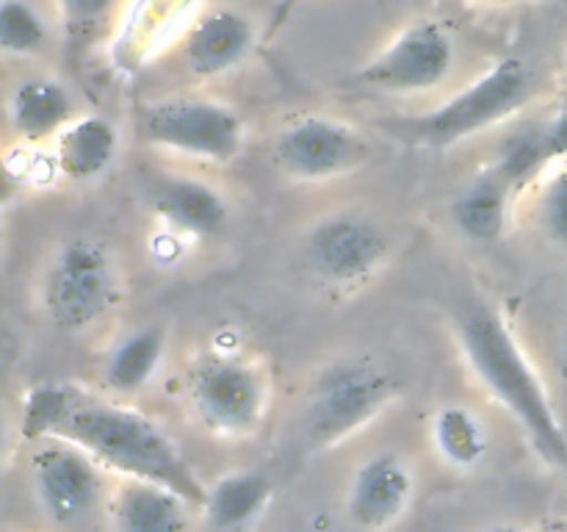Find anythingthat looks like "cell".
<instances>
[{"mask_svg": "<svg viewBox=\"0 0 567 532\" xmlns=\"http://www.w3.org/2000/svg\"><path fill=\"white\" fill-rule=\"evenodd\" d=\"M22 436L28 441L78 443L103 469L175 488L203 508V485L177 443L142 410L100 399L72 382H39L22 399Z\"/></svg>", "mask_w": 567, "mask_h": 532, "instance_id": "obj_1", "label": "cell"}, {"mask_svg": "<svg viewBox=\"0 0 567 532\" xmlns=\"http://www.w3.org/2000/svg\"><path fill=\"white\" fill-rule=\"evenodd\" d=\"M454 336L476 380L507 413H513L537 452L548 463L567 471V432L548 397L546 382L540 380L507 321L487 305H474L457 314Z\"/></svg>", "mask_w": 567, "mask_h": 532, "instance_id": "obj_2", "label": "cell"}, {"mask_svg": "<svg viewBox=\"0 0 567 532\" xmlns=\"http://www.w3.org/2000/svg\"><path fill=\"white\" fill-rule=\"evenodd\" d=\"M532 92L529 66L520 59H502L430 114L402 122V133L424 147H454L524 109Z\"/></svg>", "mask_w": 567, "mask_h": 532, "instance_id": "obj_3", "label": "cell"}, {"mask_svg": "<svg viewBox=\"0 0 567 532\" xmlns=\"http://www.w3.org/2000/svg\"><path fill=\"white\" fill-rule=\"evenodd\" d=\"M188 399L205 430L221 438H249L269 416V371L247 355L208 352L188 371Z\"/></svg>", "mask_w": 567, "mask_h": 532, "instance_id": "obj_4", "label": "cell"}, {"mask_svg": "<svg viewBox=\"0 0 567 532\" xmlns=\"http://www.w3.org/2000/svg\"><path fill=\"white\" fill-rule=\"evenodd\" d=\"M399 397L391 371L369 360L336 364L313 382L305 402V436L313 447H338L380 419Z\"/></svg>", "mask_w": 567, "mask_h": 532, "instance_id": "obj_5", "label": "cell"}, {"mask_svg": "<svg viewBox=\"0 0 567 532\" xmlns=\"http://www.w3.org/2000/svg\"><path fill=\"white\" fill-rule=\"evenodd\" d=\"M138 133L153 147L210 164H230L247 144L241 116L230 105L197 94L147 103L138 114Z\"/></svg>", "mask_w": 567, "mask_h": 532, "instance_id": "obj_6", "label": "cell"}, {"mask_svg": "<svg viewBox=\"0 0 567 532\" xmlns=\"http://www.w3.org/2000/svg\"><path fill=\"white\" fill-rule=\"evenodd\" d=\"M116 269L109 249L92 238H70L53 255L44 275V308L61 330H83L103 319L116 303Z\"/></svg>", "mask_w": 567, "mask_h": 532, "instance_id": "obj_7", "label": "cell"}, {"mask_svg": "<svg viewBox=\"0 0 567 532\" xmlns=\"http://www.w3.org/2000/svg\"><path fill=\"white\" fill-rule=\"evenodd\" d=\"M452 66L454 39L449 28L432 17H419L365 61L352 81L380 94H421L441 86Z\"/></svg>", "mask_w": 567, "mask_h": 532, "instance_id": "obj_8", "label": "cell"}, {"mask_svg": "<svg viewBox=\"0 0 567 532\" xmlns=\"http://www.w3.org/2000/svg\"><path fill=\"white\" fill-rule=\"evenodd\" d=\"M275 164L293 181H336L374 158L369 136L349 122L324 114L293 116L275 139Z\"/></svg>", "mask_w": 567, "mask_h": 532, "instance_id": "obj_9", "label": "cell"}, {"mask_svg": "<svg viewBox=\"0 0 567 532\" xmlns=\"http://www.w3.org/2000/svg\"><path fill=\"white\" fill-rule=\"evenodd\" d=\"M308 266L332 288H354L369 283L391 255V238L382 225L358 211H341L316 222L308 233Z\"/></svg>", "mask_w": 567, "mask_h": 532, "instance_id": "obj_10", "label": "cell"}, {"mask_svg": "<svg viewBox=\"0 0 567 532\" xmlns=\"http://www.w3.org/2000/svg\"><path fill=\"white\" fill-rule=\"evenodd\" d=\"M100 469L78 443L44 438L31 458V485L42 513L59 526L83 524L109 502Z\"/></svg>", "mask_w": 567, "mask_h": 532, "instance_id": "obj_11", "label": "cell"}, {"mask_svg": "<svg viewBox=\"0 0 567 532\" xmlns=\"http://www.w3.org/2000/svg\"><path fill=\"white\" fill-rule=\"evenodd\" d=\"M199 6L203 0H131L109 48L114 70L122 75L142 72L175 39L186 37L199 17Z\"/></svg>", "mask_w": 567, "mask_h": 532, "instance_id": "obj_12", "label": "cell"}, {"mask_svg": "<svg viewBox=\"0 0 567 532\" xmlns=\"http://www.w3.org/2000/svg\"><path fill=\"white\" fill-rule=\"evenodd\" d=\"M255 39L258 31L252 17L230 6L210 9L199 14L183 37V61L192 75L219 78L252 53Z\"/></svg>", "mask_w": 567, "mask_h": 532, "instance_id": "obj_13", "label": "cell"}, {"mask_svg": "<svg viewBox=\"0 0 567 532\" xmlns=\"http://www.w3.org/2000/svg\"><path fill=\"white\" fill-rule=\"evenodd\" d=\"M413 499V471L396 452L365 460L352 477L347 497L349 519L363 530H385L402 519Z\"/></svg>", "mask_w": 567, "mask_h": 532, "instance_id": "obj_14", "label": "cell"}, {"mask_svg": "<svg viewBox=\"0 0 567 532\" xmlns=\"http://www.w3.org/2000/svg\"><path fill=\"white\" fill-rule=\"evenodd\" d=\"M153 211L164 227L186 238H210L230 219L227 197L197 177H166L153 194Z\"/></svg>", "mask_w": 567, "mask_h": 532, "instance_id": "obj_15", "label": "cell"}, {"mask_svg": "<svg viewBox=\"0 0 567 532\" xmlns=\"http://www.w3.org/2000/svg\"><path fill=\"white\" fill-rule=\"evenodd\" d=\"M194 508L175 488L153 480L127 477L109 497V521L122 532H175L188 524Z\"/></svg>", "mask_w": 567, "mask_h": 532, "instance_id": "obj_16", "label": "cell"}, {"mask_svg": "<svg viewBox=\"0 0 567 532\" xmlns=\"http://www.w3.org/2000/svg\"><path fill=\"white\" fill-rule=\"evenodd\" d=\"M120 155V131L100 114L75 116L55 136V170L72 183H86L111 170Z\"/></svg>", "mask_w": 567, "mask_h": 532, "instance_id": "obj_17", "label": "cell"}, {"mask_svg": "<svg viewBox=\"0 0 567 532\" xmlns=\"http://www.w3.org/2000/svg\"><path fill=\"white\" fill-rule=\"evenodd\" d=\"M271 493L275 485L264 471H230L205 491L203 524L208 530H249L269 510Z\"/></svg>", "mask_w": 567, "mask_h": 532, "instance_id": "obj_18", "label": "cell"}, {"mask_svg": "<svg viewBox=\"0 0 567 532\" xmlns=\"http://www.w3.org/2000/svg\"><path fill=\"white\" fill-rule=\"evenodd\" d=\"M515 188L498 175L487 170L465 183L452 200V219L457 231L474 244H493L504 236L509 222V205H513Z\"/></svg>", "mask_w": 567, "mask_h": 532, "instance_id": "obj_19", "label": "cell"}, {"mask_svg": "<svg viewBox=\"0 0 567 532\" xmlns=\"http://www.w3.org/2000/svg\"><path fill=\"white\" fill-rule=\"evenodd\" d=\"M75 120L70 89L55 78H25L9 98V122L17 136L42 142L59 136L66 122Z\"/></svg>", "mask_w": 567, "mask_h": 532, "instance_id": "obj_20", "label": "cell"}, {"mask_svg": "<svg viewBox=\"0 0 567 532\" xmlns=\"http://www.w3.org/2000/svg\"><path fill=\"white\" fill-rule=\"evenodd\" d=\"M166 352V332L164 327H142L131 332L105 358L103 377L105 386L116 393H136L147 386L158 371L161 360Z\"/></svg>", "mask_w": 567, "mask_h": 532, "instance_id": "obj_21", "label": "cell"}, {"mask_svg": "<svg viewBox=\"0 0 567 532\" xmlns=\"http://www.w3.org/2000/svg\"><path fill=\"white\" fill-rule=\"evenodd\" d=\"M432 441L437 452L454 469H474L487 454V432L474 410L463 405H446L432 419Z\"/></svg>", "mask_w": 567, "mask_h": 532, "instance_id": "obj_22", "label": "cell"}, {"mask_svg": "<svg viewBox=\"0 0 567 532\" xmlns=\"http://www.w3.org/2000/svg\"><path fill=\"white\" fill-rule=\"evenodd\" d=\"M551 166V158H548L546 142H543V127H532V131H520L515 136H509L507 142L498 150V158L493 164V170L515 188L529 186L535 177H540L543 172Z\"/></svg>", "mask_w": 567, "mask_h": 532, "instance_id": "obj_23", "label": "cell"}, {"mask_svg": "<svg viewBox=\"0 0 567 532\" xmlns=\"http://www.w3.org/2000/svg\"><path fill=\"white\" fill-rule=\"evenodd\" d=\"M48 22L31 0L0 3V48L9 55H37L48 48Z\"/></svg>", "mask_w": 567, "mask_h": 532, "instance_id": "obj_24", "label": "cell"}, {"mask_svg": "<svg viewBox=\"0 0 567 532\" xmlns=\"http://www.w3.org/2000/svg\"><path fill=\"white\" fill-rule=\"evenodd\" d=\"M537 225L554 247L567 253V161L546 175L537 197Z\"/></svg>", "mask_w": 567, "mask_h": 532, "instance_id": "obj_25", "label": "cell"}, {"mask_svg": "<svg viewBox=\"0 0 567 532\" xmlns=\"http://www.w3.org/2000/svg\"><path fill=\"white\" fill-rule=\"evenodd\" d=\"M114 0H59L64 25L75 33H86L89 28H97L109 17Z\"/></svg>", "mask_w": 567, "mask_h": 532, "instance_id": "obj_26", "label": "cell"}, {"mask_svg": "<svg viewBox=\"0 0 567 532\" xmlns=\"http://www.w3.org/2000/svg\"><path fill=\"white\" fill-rule=\"evenodd\" d=\"M540 127H543V142H546L551 164L567 161V109L559 111V114H554L548 122H543Z\"/></svg>", "mask_w": 567, "mask_h": 532, "instance_id": "obj_27", "label": "cell"}, {"mask_svg": "<svg viewBox=\"0 0 567 532\" xmlns=\"http://www.w3.org/2000/svg\"><path fill=\"white\" fill-rule=\"evenodd\" d=\"M297 3H299V0H282L280 14H277V20H275V28H277V25H282V20H286V14H288V11H291L293 6H297Z\"/></svg>", "mask_w": 567, "mask_h": 532, "instance_id": "obj_28", "label": "cell"}, {"mask_svg": "<svg viewBox=\"0 0 567 532\" xmlns=\"http://www.w3.org/2000/svg\"><path fill=\"white\" fill-rule=\"evenodd\" d=\"M559 364H563V380L567 386V338H565V347H563V360H559Z\"/></svg>", "mask_w": 567, "mask_h": 532, "instance_id": "obj_29", "label": "cell"}, {"mask_svg": "<svg viewBox=\"0 0 567 532\" xmlns=\"http://www.w3.org/2000/svg\"><path fill=\"white\" fill-rule=\"evenodd\" d=\"M480 3H518V0H480Z\"/></svg>", "mask_w": 567, "mask_h": 532, "instance_id": "obj_30", "label": "cell"}, {"mask_svg": "<svg viewBox=\"0 0 567 532\" xmlns=\"http://www.w3.org/2000/svg\"><path fill=\"white\" fill-rule=\"evenodd\" d=\"M565 70H567V53H565Z\"/></svg>", "mask_w": 567, "mask_h": 532, "instance_id": "obj_31", "label": "cell"}]
</instances>
